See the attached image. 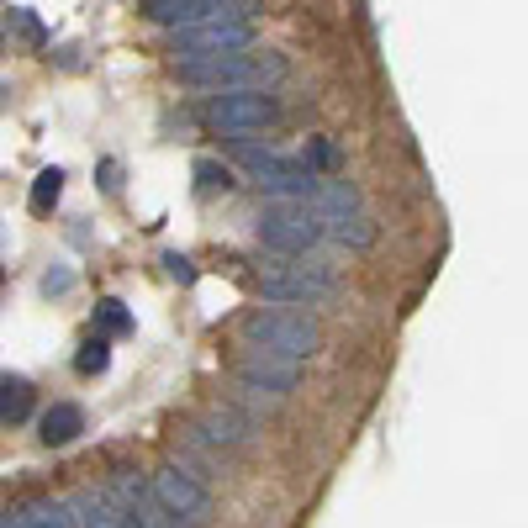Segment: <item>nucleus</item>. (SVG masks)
I'll list each match as a JSON object with an SVG mask.
<instances>
[{
	"label": "nucleus",
	"instance_id": "nucleus-11",
	"mask_svg": "<svg viewBox=\"0 0 528 528\" xmlns=\"http://www.w3.org/2000/svg\"><path fill=\"white\" fill-rule=\"evenodd\" d=\"M233 375H238V386H249V391H270V402H280V396H291L301 386V365L270 360V354H254V349L238 354Z\"/></svg>",
	"mask_w": 528,
	"mask_h": 528
},
{
	"label": "nucleus",
	"instance_id": "nucleus-9",
	"mask_svg": "<svg viewBox=\"0 0 528 528\" xmlns=\"http://www.w3.org/2000/svg\"><path fill=\"white\" fill-rule=\"evenodd\" d=\"M249 48H254V22H206V27H191V32H175L180 69L233 59V53H249Z\"/></svg>",
	"mask_w": 528,
	"mask_h": 528
},
{
	"label": "nucleus",
	"instance_id": "nucleus-7",
	"mask_svg": "<svg viewBox=\"0 0 528 528\" xmlns=\"http://www.w3.org/2000/svg\"><path fill=\"white\" fill-rule=\"evenodd\" d=\"M148 492H154V502L185 528H201L212 518V492H206L196 481V470H185V465H159L154 476H148Z\"/></svg>",
	"mask_w": 528,
	"mask_h": 528
},
{
	"label": "nucleus",
	"instance_id": "nucleus-1",
	"mask_svg": "<svg viewBox=\"0 0 528 528\" xmlns=\"http://www.w3.org/2000/svg\"><path fill=\"white\" fill-rule=\"evenodd\" d=\"M243 338H249L254 354H270V360L286 365H307L317 349H323V333L307 312H286V307H259L243 317Z\"/></svg>",
	"mask_w": 528,
	"mask_h": 528
},
{
	"label": "nucleus",
	"instance_id": "nucleus-6",
	"mask_svg": "<svg viewBox=\"0 0 528 528\" xmlns=\"http://www.w3.org/2000/svg\"><path fill=\"white\" fill-rule=\"evenodd\" d=\"M280 117V101L270 90H243V96H212L206 101V127L222 132L233 143H249L254 132H264Z\"/></svg>",
	"mask_w": 528,
	"mask_h": 528
},
{
	"label": "nucleus",
	"instance_id": "nucleus-16",
	"mask_svg": "<svg viewBox=\"0 0 528 528\" xmlns=\"http://www.w3.org/2000/svg\"><path fill=\"white\" fill-rule=\"evenodd\" d=\"M80 433H85V412L74 402H53L43 412V444H69V439H80Z\"/></svg>",
	"mask_w": 528,
	"mask_h": 528
},
{
	"label": "nucleus",
	"instance_id": "nucleus-24",
	"mask_svg": "<svg viewBox=\"0 0 528 528\" xmlns=\"http://www.w3.org/2000/svg\"><path fill=\"white\" fill-rule=\"evenodd\" d=\"M312 159L323 164V169H338V148H333L328 138H317V143H312Z\"/></svg>",
	"mask_w": 528,
	"mask_h": 528
},
{
	"label": "nucleus",
	"instance_id": "nucleus-2",
	"mask_svg": "<svg viewBox=\"0 0 528 528\" xmlns=\"http://www.w3.org/2000/svg\"><path fill=\"white\" fill-rule=\"evenodd\" d=\"M180 80L206 96H243V90H275L286 80V59L280 53H233V59L191 64L180 69Z\"/></svg>",
	"mask_w": 528,
	"mask_h": 528
},
{
	"label": "nucleus",
	"instance_id": "nucleus-17",
	"mask_svg": "<svg viewBox=\"0 0 528 528\" xmlns=\"http://www.w3.org/2000/svg\"><path fill=\"white\" fill-rule=\"evenodd\" d=\"M27 412H32V381L6 375V381H0V423H22Z\"/></svg>",
	"mask_w": 528,
	"mask_h": 528
},
{
	"label": "nucleus",
	"instance_id": "nucleus-27",
	"mask_svg": "<svg viewBox=\"0 0 528 528\" xmlns=\"http://www.w3.org/2000/svg\"><path fill=\"white\" fill-rule=\"evenodd\" d=\"M0 280H6V270H0Z\"/></svg>",
	"mask_w": 528,
	"mask_h": 528
},
{
	"label": "nucleus",
	"instance_id": "nucleus-5",
	"mask_svg": "<svg viewBox=\"0 0 528 528\" xmlns=\"http://www.w3.org/2000/svg\"><path fill=\"white\" fill-rule=\"evenodd\" d=\"M254 233H259L264 249L296 259V254H307V249H317V243H323V222H317L307 206H296V201H270V206L259 212Z\"/></svg>",
	"mask_w": 528,
	"mask_h": 528
},
{
	"label": "nucleus",
	"instance_id": "nucleus-4",
	"mask_svg": "<svg viewBox=\"0 0 528 528\" xmlns=\"http://www.w3.org/2000/svg\"><path fill=\"white\" fill-rule=\"evenodd\" d=\"M238 159H243V169L254 175V185H259V191H270L275 201H296V206H307V201H312V191H317L312 164L286 159V154H275V148L238 143Z\"/></svg>",
	"mask_w": 528,
	"mask_h": 528
},
{
	"label": "nucleus",
	"instance_id": "nucleus-13",
	"mask_svg": "<svg viewBox=\"0 0 528 528\" xmlns=\"http://www.w3.org/2000/svg\"><path fill=\"white\" fill-rule=\"evenodd\" d=\"M0 528H74V513H69L64 497H37L27 507L0 513Z\"/></svg>",
	"mask_w": 528,
	"mask_h": 528
},
{
	"label": "nucleus",
	"instance_id": "nucleus-15",
	"mask_svg": "<svg viewBox=\"0 0 528 528\" xmlns=\"http://www.w3.org/2000/svg\"><path fill=\"white\" fill-rule=\"evenodd\" d=\"M323 238H333L338 249H370V243H375V222L365 212H349V217L323 222Z\"/></svg>",
	"mask_w": 528,
	"mask_h": 528
},
{
	"label": "nucleus",
	"instance_id": "nucleus-22",
	"mask_svg": "<svg viewBox=\"0 0 528 528\" xmlns=\"http://www.w3.org/2000/svg\"><path fill=\"white\" fill-rule=\"evenodd\" d=\"M164 270H169V280H180V286H191V280H196V264L185 254H164Z\"/></svg>",
	"mask_w": 528,
	"mask_h": 528
},
{
	"label": "nucleus",
	"instance_id": "nucleus-23",
	"mask_svg": "<svg viewBox=\"0 0 528 528\" xmlns=\"http://www.w3.org/2000/svg\"><path fill=\"white\" fill-rule=\"evenodd\" d=\"M11 16H16V27H22V32H27V37H32V43H43V27H37V16H32V11H27V6H16V11H11Z\"/></svg>",
	"mask_w": 528,
	"mask_h": 528
},
{
	"label": "nucleus",
	"instance_id": "nucleus-14",
	"mask_svg": "<svg viewBox=\"0 0 528 528\" xmlns=\"http://www.w3.org/2000/svg\"><path fill=\"white\" fill-rule=\"evenodd\" d=\"M69 513H74V528H132L106 492H80V497H69Z\"/></svg>",
	"mask_w": 528,
	"mask_h": 528
},
{
	"label": "nucleus",
	"instance_id": "nucleus-10",
	"mask_svg": "<svg viewBox=\"0 0 528 528\" xmlns=\"http://www.w3.org/2000/svg\"><path fill=\"white\" fill-rule=\"evenodd\" d=\"M106 497L117 502V513H122L132 528H185V523H175V518L164 513V507L154 502V492H148V481L138 476V470H127V465L111 470Z\"/></svg>",
	"mask_w": 528,
	"mask_h": 528
},
{
	"label": "nucleus",
	"instance_id": "nucleus-19",
	"mask_svg": "<svg viewBox=\"0 0 528 528\" xmlns=\"http://www.w3.org/2000/svg\"><path fill=\"white\" fill-rule=\"evenodd\" d=\"M106 365H111V344H106V338H85L80 354H74V370H80V375H101Z\"/></svg>",
	"mask_w": 528,
	"mask_h": 528
},
{
	"label": "nucleus",
	"instance_id": "nucleus-20",
	"mask_svg": "<svg viewBox=\"0 0 528 528\" xmlns=\"http://www.w3.org/2000/svg\"><path fill=\"white\" fill-rule=\"evenodd\" d=\"M196 185H201V191H228V185H233V169L217 164V159H196Z\"/></svg>",
	"mask_w": 528,
	"mask_h": 528
},
{
	"label": "nucleus",
	"instance_id": "nucleus-8",
	"mask_svg": "<svg viewBox=\"0 0 528 528\" xmlns=\"http://www.w3.org/2000/svg\"><path fill=\"white\" fill-rule=\"evenodd\" d=\"M154 27H169V32H191V27H206V22H254L249 0H143L138 6Z\"/></svg>",
	"mask_w": 528,
	"mask_h": 528
},
{
	"label": "nucleus",
	"instance_id": "nucleus-26",
	"mask_svg": "<svg viewBox=\"0 0 528 528\" xmlns=\"http://www.w3.org/2000/svg\"><path fill=\"white\" fill-rule=\"evenodd\" d=\"M117 175H122V169L106 159V164H101V185H106V191H117Z\"/></svg>",
	"mask_w": 528,
	"mask_h": 528
},
{
	"label": "nucleus",
	"instance_id": "nucleus-18",
	"mask_svg": "<svg viewBox=\"0 0 528 528\" xmlns=\"http://www.w3.org/2000/svg\"><path fill=\"white\" fill-rule=\"evenodd\" d=\"M59 196H64V169H59V164H48L43 175L32 180V196H27V201H32V212H37V217H48L53 206H59Z\"/></svg>",
	"mask_w": 528,
	"mask_h": 528
},
{
	"label": "nucleus",
	"instance_id": "nucleus-12",
	"mask_svg": "<svg viewBox=\"0 0 528 528\" xmlns=\"http://www.w3.org/2000/svg\"><path fill=\"white\" fill-rule=\"evenodd\" d=\"M191 439L212 444V449H243L254 439V423L238 418L233 407H212V412H201V418L191 423Z\"/></svg>",
	"mask_w": 528,
	"mask_h": 528
},
{
	"label": "nucleus",
	"instance_id": "nucleus-3",
	"mask_svg": "<svg viewBox=\"0 0 528 528\" xmlns=\"http://www.w3.org/2000/svg\"><path fill=\"white\" fill-rule=\"evenodd\" d=\"M259 291L264 301H291V307H328L338 296V280L328 275V264H291L275 259L259 270Z\"/></svg>",
	"mask_w": 528,
	"mask_h": 528
},
{
	"label": "nucleus",
	"instance_id": "nucleus-21",
	"mask_svg": "<svg viewBox=\"0 0 528 528\" xmlns=\"http://www.w3.org/2000/svg\"><path fill=\"white\" fill-rule=\"evenodd\" d=\"M96 323H101L106 333H127V328H132V317H127V307H122L117 296H106L101 307H96Z\"/></svg>",
	"mask_w": 528,
	"mask_h": 528
},
{
	"label": "nucleus",
	"instance_id": "nucleus-25",
	"mask_svg": "<svg viewBox=\"0 0 528 528\" xmlns=\"http://www.w3.org/2000/svg\"><path fill=\"white\" fill-rule=\"evenodd\" d=\"M69 286H74V275H69V270H53V275L43 280V291H48V296H53V291H69Z\"/></svg>",
	"mask_w": 528,
	"mask_h": 528
}]
</instances>
